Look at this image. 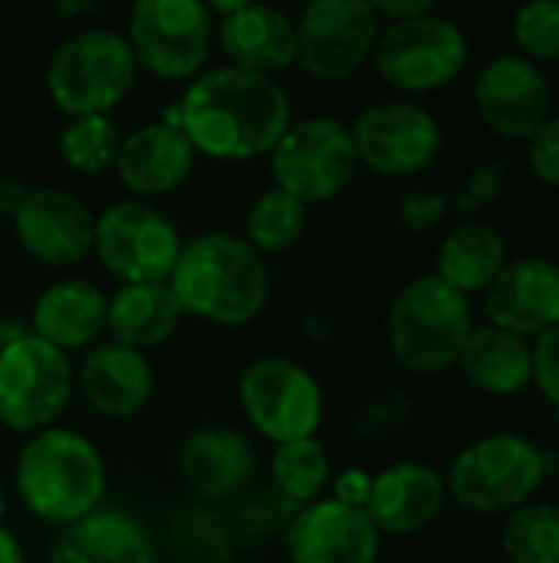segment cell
I'll list each match as a JSON object with an SVG mask.
<instances>
[{
  "mask_svg": "<svg viewBox=\"0 0 559 563\" xmlns=\"http://www.w3.org/2000/svg\"><path fill=\"white\" fill-rule=\"evenodd\" d=\"M181 132L198 155L214 162H254L270 155L293 122L290 92L277 76L204 66L178 99Z\"/></svg>",
  "mask_w": 559,
  "mask_h": 563,
  "instance_id": "cell-1",
  "label": "cell"
},
{
  "mask_svg": "<svg viewBox=\"0 0 559 563\" xmlns=\"http://www.w3.org/2000/svg\"><path fill=\"white\" fill-rule=\"evenodd\" d=\"M168 287L188 317L214 327H247L270 300V271L244 234L204 231L181 244Z\"/></svg>",
  "mask_w": 559,
  "mask_h": 563,
  "instance_id": "cell-2",
  "label": "cell"
},
{
  "mask_svg": "<svg viewBox=\"0 0 559 563\" xmlns=\"http://www.w3.org/2000/svg\"><path fill=\"white\" fill-rule=\"evenodd\" d=\"M13 485L33 518L69 528L102 508L105 459L82 432L49 426L20 449Z\"/></svg>",
  "mask_w": 559,
  "mask_h": 563,
  "instance_id": "cell-3",
  "label": "cell"
},
{
  "mask_svg": "<svg viewBox=\"0 0 559 563\" xmlns=\"http://www.w3.org/2000/svg\"><path fill=\"white\" fill-rule=\"evenodd\" d=\"M474 323L471 297L448 287L438 274H418L392 297L385 340L402 369L438 376L455 369Z\"/></svg>",
  "mask_w": 559,
  "mask_h": 563,
  "instance_id": "cell-4",
  "label": "cell"
},
{
  "mask_svg": "<svg viewBox=\"0 0 559 563\" xmlns=\"http://www.w3.org/2000/svg\"><path fill=\"white\" fill-rule=\"evenodd\" d=\"M550 475V455L524 432L501 429L468 442L448 475V501L474 518H504L537 498Z\"/></svg>",
  "mask_w": 559,
  "mask_h": 563,
  "instance_id": "cell-5",
  "label": "cell"
},
{
  "mask_svg": "<svg viewBox=\"0 0 559 563\" xmlns=\"http://www.w3.org/2000/svg\"><path fill=\"white\" fill-rule=\"evenodd\" d=\"M138 79V63L125 33L79 30L56 46L46 66L49 102L66 115H112L128 99Z\"/></svg>",
  "mask_w": 559,
  "mask_h": 563,
  "instance_id": "cell-6",
  "label": "cell"
},
{
  "mask_svg": "<svg viewBox=\"0 0 559 563\" xmlns=\"http://www.w3.org/2000/svg\"><path fill=\"white\" fill-rule=\"evenodd\" d=\"M76 389L69 353L23 333L0 346V426L20 435L56 426Z\"/></svg>",
  "mask_w": 559,
  "mask_h": 563,
  "instance_id": "cell-7",
  "label": "cell"
},
{
  "mask_svg": "<svg viewBox=\"0 0 559 563\" xmlns=\"http://www.w3.org/2000/svg\"><path fill=\"white\" fill-rule=\"evenodd\" d=\"M214 26V13L201 0H135L125 40L138 73L161 82H188L208 66Z\"/></svg>",
  "mask_w": 559,
  "mask_h": 563,
  "instance_id": "cell-8",
  "label": "cell"
},
{
  "mask_svg": "<svg viewBox=\"0 0 559 563\" xmlns=\"http://www.w3.org/2000/svg\"><path fill=\"white\" fill-rule=\"evenodd\" d=\"M267 158L273 185L310 208L333 201L359 168L353 132L336 115L293 119Z\"/></svg>",
  "mask_w": 559,
  "mask_h": 563,
  "instance_id": "cell-9",
  "label": "cell"
},
{
  "mask_svg": "<svg viewBox=\"0 0 559 563\" xmlns=\"http://www.w3.org/2000/svg\"><path fill=\"white\" fill-rule=\"evenodd\" d=\"M372 66L392 89L425 96L451 86L468 66V36L448 16H415L389 23L372 49Z\"/></svg>",
  "mask_w": 559,
  "mask_h": 563,
  "instance_id": "cell-10",
  "label": "cell"
},
{
  "mask_svg": "<svg viewBox=\"0 0 559 563\" xmlns=\"http://www.w3.org/2000/svg\"><path fill=\"white\" fill-rule=\"evenodd\" d=\"M181 244L175 221L152 201L125 198L96 214L92 254L122 284L168 280Z\"/></svg>",
  "mask_w": 559,
  "mask_h": 563,
  "instance_id": "cell-11",
  "label": "cell"
},
{
  "mask_svg": "<svg viewBox=\"0 0 559 563\" xmlns=\"http://www.w3.org/2000/svg\"><path fill=\"white\" fill-rule=\"evenodd\" d=\"M241 409L254 432L273 445L293 439H313L323 426L320 379L290 356L254 360L237 386Z\"/></svg>",
  "mask_w": 559,
  "mask_h": 563,
  "instance_id": "cell-12",
  "label": "cell"
},
{
  "mask_svg": "<svg viewBox=\"0 0 559 563\" xmlns=\"http://www.w3.org/2000/svg\"><path fill=\"white\" fill-rule=\"evenodd\" d=\"M379 33L369 0H310L297 20V66L316 82H343L372 59Z\"/></svg>",
  "mask_w": 559,
  "mask_h": 563,
  "instance_id": "cell-13",
  "label": "cell"
},
{
  "mask_svg": "<svg viewBox=\"0 0 559 563\" xmlns=\"http://www.w3.org/2000/svg\"><path fill=\"white\" fill-rule=\"evenodd\" d=\"M349 132L359 165L376 175L409 178L432 168L441 155L438 119L412 99H385L362 109Z\"/></svg>",
  "mask_w": 559,
  "mask_h": 563,
  "instance_id": "cell-14",
  "label": "cell"
},
{
  "mask_svg": "<svg viewBox=\"0 0 559 563\" xmlns=\"http://www.w3.org/2000/svg\"><path fill=\"white\" fill-rule=\"evenodd\" d=\"M474 106L494 135L507 142H530L554 115V89L537 63L504 53L481 66L474 79Z\"/></svg>",
  "mask_w": 559,
  "mask_h": 563,
  "instance_id": "cell-15",
  "label": "cell"
},
{
  "mask_svg": "<svg viewBox=\"0 0 559 563\" xmlns=\"http://www.w3.org/2000/svg\"><path fill=\"white\" fill-rule=\"evenodd\" d=\"M10 221L23 254L43 267H76L92 254L96 214L66 188H30Z\"/></svg>",
  "mask_w": 559,
  "mask_h": 563,
  "instance_id": "cell-16",
  "label": "cell"
},
{
  "mask_svg": "<svg viewBox=\"0 0 559 563\" xmlns=\"http://www.w3.org/2000/svg\"><path fill=\"white\" fill-rule=\"evenodd\" d=\"M481 297L488 323L537 340L559 323V264L537 254L507 261Z\"/></svg>",
  "mask_w": 559,
  "mask_h": 563,
  "instance_id": "cell-17",
  "label": "cell"
},
{
  "mask_svg": "<svg viewBox=\"0 0 559 563\" xmlns=\"http://www.w3.org/2000/svg\"><path fill=\"white\" fill-rule=\"evenodd\" d=\"M287 551L293 563H376L382 534L366 508H353L336 498H316L293 518L287 531Z\"/></svg>",
  "mask_w": 559,
  "mask_h": 563,
  "instance_id": "cell-18",
  "label": "cell"
},
{
  "mask_svg": "<svg viewBox=\"0 0 559 563\" xmlns=\"http://www.w3.org/2000/svg\"><path fill=\"white\" fill-rule=\"evenodd\" d=\"M448 508L445 475L425 462H395L372 475L366 515L385 538H409L435 525Z\"/></svg>",
  "mask_w": 559,
  "mask_h": 563,
  "instance_id": "cell-19",
  "label": "cell"
},
{
  "mask_svg": "<svg viewBox=\"0 0 559 563\" xmlns=\"http://www.w3.org/2000/svg\"><path fill=\"white\" fill-rule=\"evenodd\" d=\"M198 152L178 125L145 122L135 132L122 135L115 155V175L132 198L152 201L178 191L194 172Z\"/></svg>",
  "mask_w": 559,
  "mask_h": 563,
  "instance_id": "cell-20",
  "label": "cell"
},
{
  "mask_svg": "<svg viewBox=\"0 0 559 563\" xmlns=\"http://www.w3.org/2000/svg\"><path fill=\"white\" fill-rule=\"evenodd\" d=\"M82 399L105 419H132L155 396V369L142 350L115 340L92 343L76 369Z\"/></svg>",
  "mask_w": 559,
  "mask_h": 563,
  "instance_id": "cell-21",
  "label": "cell"
},
{
  "mask_svg": "<svg viewBox=\"0 0 559 563\" xmlns=\"http://www.w3.org/2000/svg\"><path fill=\"white\" fill-rule=\"evenodd\" d=\"M214 40L224 59L237 69L260 76H280L297 66V20L270 3H250L231 16H221Z\"/></svg>",
  "mask_w": 559,
  "mask_h": 563,
  "instance_id": "cell-22",
  "label": "cell"
},
{
  "mask_svg": "<svg viewBox=\"0 0 559 563\" xmlns=\"http://www.w3.org/2000/svg\"><path fill=\"white\" fill-rule=\"evenodd\" d=\"M109 297L102 287L82 277H63L49 284L30 313V333L59 346L63 353L89 350L105 333Z\"/></svg>",
  "mask_w": 559,
  "mask_h": 563,
  "instance_id": "cell-23",
  "label": "cell"
},
{
  "mask_svg": "<svg viewBox=\"0 0 559 563\" xmlns=\"http://www.w3.org/2000/svg\"><path fill=\"white\" fill-rule=\"evenodd\" d=\"M250 442L231 426L194 429L178 452V472L201 498H231L254 478Z\"/></svg>",
  "mask_w": 559,
  "mask_h": 563,
  "instance_id": "cell-24",
  "label": "cell"
},
{
  "mask_svg": "<svg viewBox=\"0 0 559 563\" xmlns=\"http://www.w3.org/2000/svg\"><path fill=\"white\" fill-rule=\"evenodd\" d=\"M455 366L478 393L511 399L534 386V340L494 323H474Z\"/></svg>",
  "mask_w": 559,
  "mask_h": 563,
  "instance_id": "cell-25",
  "label": "cell"
},
{
  "mask_svg": "<svg viewBox=\"0 0 559 563\" xmlns=\"http://www.w3.org/2000/svg\"><path fill=\"white\" fill-rule=\"evenodd\" d=\"M46 563H155V544L135 515L96 508L63 531Z\"/></svg>",
  "mask_w": 559,
  "mask_h": 563,
  "instance_id": "cell-26",
  "label": "cell"
},
{
  "mask_svg": "<svg viewBox=\"0 0 559 563\" xmlns=\"http://www.w3.org/2000/svg\"><path fill=\"white\" fill-rule=\"evenodd\" d=\"M185 310L178 297L171 294L168 280H148V284H122L109 297L105 313V333L109 340L132 346V350H155L178 330Z\"/></svg>",
  "mask_w": 559,
  "mask_h": 563,
  "instance_id": "cell-27",
  "label": "cell"
},
{
  "mask_svg": "<svg viewBox=\"0 0 559 563\" xmlns=\"http://www.w3.org/2000/svg\"><path fill=\"white\" fill-rule=\"evenodd\" d=\"M507 241L488 221H461L438 247L435 274L465 297L484 294L507 264Z\"/></svg>",
  "mask_w": 559,
  "mask_h": 563,
  "instance_id": "cell-28",
  "label": "cell"
},
{
  "mask_svg": "<svg viewBox=\"0 0 559 563\" xmlns=\"http://www.w3.org/2000/svg\"><path fill=\"white\" fill-rule=\"evenodd\" d=\"M306 228H310V205H303L300 198L273 185L264 195H257L254 205L247 208L244 241L260 257H273V254L293 251L303 241Z\"/></svg>",
  "mask_w": 559,
  "mask_h": 563,
  "instance_id": "cell-29",
  "label": "cell"
},
{
  "mask_svg": "<svg viewBox=\"0 0 559 563\" xmlns=\"http://www.w3.org/2000/svg\"><path fill=\"white\" fill-rule=\"evenodd\" d=\"M501 561L559 563V505L530 498L527 505L504 515Z\"/></svg>",
  "mask_w": 559,
  "mask_h": 563,
  "instance_id": "cell-30",
  "label": "cell"
},
{
  "mask_svg": "<svg viewBox=\"0 0 559 563\" xmlns=\"http://www.w3.org/2000/svg\"><path fill=\"white\" fill-rule=\"evenodd\" d=\"M270 475L283 498L297 505H310L323 498V492L329 488V455L316 435L280 442L270 459Z\"/></svg>",
  "mask_w": 559,
  "mask_h": 563,
  "instance_id": "cell-31",
  "label": "cell"
},
{
  "mask_svg": "<svg viewBox=\"0 0 559 563\" xmlns=\"http://www.w3.org/2000/svg\"><path fill=\"white\" fill-rule=\"evenodd\" d=\"M59 155L76 175H102L115 165L122 132L112 115H72L59 132Z\"/></svg>",
  "mask_w": 559,
  "mask_h": 563,
  "instance_id": "cell-32",
  "label": "cell"
},
{
  "mask_svg": "<svg viewBox=\"0 0 559 563\" xmlns=\"http://www.w3.org/2000/svg\"><path fill=\"white\" fill-rule=\"evenodd\" d=\"M514 43L530 63L559 59V0H527L514 13Z\"/></svg>",
  "mask_w": 559,
  "mask_h": 563,
  "instance_id": "cell-33",
  "label": "cell"
},
{
  "mask_svg": "<svg viewBox=\"0 0 559 563\" xmlns=\"http://www.w3.org/2000/svg\"><path fill=\"white\" fill-rule=\"evenodd\" d=\"M415 416V402L402 389H382L376 393L356 416V429L369 442H385L395 439Z\"/></svg>",
  "mask_w": 559,
  "mask_h": 563,
  "instance_id": "cell-34",
  "label": "cell"
},
{
  "mask_svg": "<svg viewBox=\"0 0 559 563\" xmlns=\"http://www.w3.org/2000/svg\"><path fill=\"white\" fill-rule=\"evenodd\" d=\"M451 214V201L438 191H409L399 205V221L405 231L428 234L441 228Z\"/></svg>",
  "mask_w": 559,
  "mask_h": 563,
  "instance_id": "cell-35",
  "label": "cell"
},
{
  "mask_svg": "<svg viewBox=\"0 0 559 563\" xmlns=\"http://www.w3.org/2000/svg\"><path fill=\"white\" fill-rule=\"evenodd\" d=\"M534 389L559 416V323L534 340Z\"/></svg>",
  "mask_w": 559,
  "mask_h": 563,
  "instance_id": "cell-36",
  "label": "cell"
},
{
  "mask_svg": "<svg viewBox=\"0 0 559 563\" xmlns=\"http://www.w3.org/2000/svg\"><path fill=\"white\" fill-rule=\"evenodd\" d=\"M527 165L537 181L559 188V112H554L527 142Z\"/></svg>",
  "mask_w": 559,
  "mask_h": 563,
  "instance_id": "cell-37",
  "label": "cell"
},
{
  "mask_svg": "<svg viewBox=\"0 0 559 563\" xmlns=\"http://www.w3.org/2000/svg\"><path fill=\"white\" fill-rule=\"evenodd\" d=\"M501 191H504V168H501V165H481L478 172L468 175V181H465V188L458 191V201H455V205H458L461 211H468V214H478V211H484L491 201H497Z\"/></svg>",
  "mask_w": 559,
  "mask_h": 563,
  "instance_id": "cell-38",
  "label": "cell"
},
{
  "mask_svg": "<svg viewBox=\"0 0 559 563\" xmlns=\"http://www.w3.org/2000/svg\"><path fill=\"white\" fill-rule=\"evenodd\" d=\"M329 488H333L329 498H336V501H343V505H353V508H366L369 488H372V475L362 472V468H346V472H339V475L333 478Z\"/></svg>",
  "mask_w": 559,
  "mask_h": 563,
  "instance_id": "cell-39",
  "label": "cell"
},
{
  "mask_svg": "<svg viewBox=\"0 0 559 563\" xmlns=\"http://www.w3.org/2000/svg\"><path fill=\"white\" fill-rule=\"evenodd\" d=\"M372 10L379 13V20L389 23H402V20H415V16H428L435 10L438 0H369Z\"/></svg>",
  "mask_w": 559,
  "mask_h": 563,
  "instance_id": "cell-40",
  "label": "cell"
},
{
  "mask_svg": "<svg viewBox=\"0 0 559 563\" xmlns=\"http://www.w3.org/2000/svg\"><path fill=\"white\" fill-rule=\"evenodd\" d=\"M26 185L16 181V178H0V214L13 218V211L20 208V201L26 198Z\"/></svg>",
  "mask_w": 559,
  "mask_h": 563,
  "instance_id": "cell-41",
  "label": "cell"
},
{
  "mask_svg": "<svg viewBox=\"0 0 559 563\" xmlns=\"http://www.w3.org/2000/svg\"><path fill=\"white\" fill-rule=\"evenodd\" d=\"M0 563H26L20 541L7 528H0Z\"/></svg>",
  "mask_w": 559,
  "mask_h": 563,
  "instance_id": "cell-42",
  "label": "cell"
},
{
  "mask_svg": "<svg viewBox=\"0 0 559 563\" xmlns=\"http://www.w3.org/2000/svg\"><path fill=\"white\" fill-rule=\"evenodd\" d=\"M214 16H231V13H237V10H244V7H250L254 0H201Z\"/></svg>",
  "mask_w": 559,
  "mask_h": 563,
  "instance_id": "cell-43",
  "label": "cell"
},
{
  "mask_svg": "<svg viewBox=\"0 0 559 563\" xmlns=\"http://www.w3.org/2000/svg\"><path fill=\"white\" fill-rule=\"evenodd\" d=\"M3 518H7V495H3V485H0V528H3Z\"/></svg>",
  "mask_w": 559,
  "mask_h": 563,
  "instance_id": "cell-44",
  "label": "cell"
},
{
  "mask_svg": "<svg viewBox=\"0 0 559 563\" xmlns=\"http://www.w3.org/2000/svg\"><path fill=\"white\" fill-rule=\"evenodd\" d=\"M290 3H300V7H306V3H310V0H290Z\"/></svg>",
  "mask_w": 559,
  "mask_h": 563,
  "instance_id": "cell-45",
  "label": "cell"
},
{
  "mask_svg": "<svg viewBox=\"0 0 559 563\" xmlns=\"http://www.w3.org/2000/svg\"><path fill=\"white\" fill-rule=\"evenodd\" d=\"M557 465H559V439H557Z\"/></svg>",
  "mask_w": 559,
  "mask_h": 563,
  "instance_id": "cell-46",
  "label": "cell"
},
{
  "mask_svg": "<svg viewBox=\"0 0 559 563\" xmlns=\"http://www.w3.org/2000/svg\"><path fill=\"white\" fill-rule=\"evenodd\" d=\"M557 264H559V238H557Z\"/></svg>",
  "mask_w": 559,
  "mask_h": 563,
  "instance_id": "cell-47",
  "label": "cell"
},
{
  "mask_svg": "<svg viewBox=\"0 0 559 563\" xmlns=\"http://www.w3.org/2000/svg\"><path fill=\"white\" fill-rule=\"evenodd\" d=\"M488 3H504V0H488Z\"/></svg>",
  "mask_w": 559,
  "mask_h": 563,
  "instance_id": "cell-48",
  "label": "cell"
},
{
  "mask_svg": "<svg viewBox=\"0 0 559 563\" xmlns=\"http://www.w3.org/2000/svg\"><path fill=\"white\" fill-rule=\"evenodd\" d=\"M497 563H507V561H497Z\"/></svg>",
  "mask_w": 559,
  "mask_h": 563,
  "instance_id": "cell-49",
  "label": "cell"
}]
</instances>
